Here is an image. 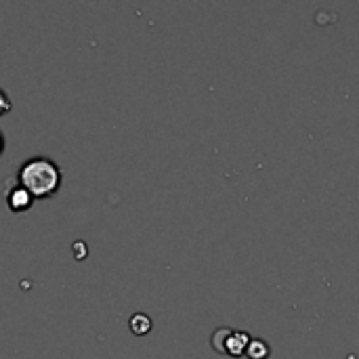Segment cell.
Instances as JSON below:
<instances>
[{"label": "cell", "instance_id": "obj_1", "mask_svg": "<svg viewBox=\"0 0 359 359\" xmlns=\"http://www.w3.org/2000/svg\"><path fill=\"white\" fill-rule=\"evenodd\" d=\"M17 181L23 189L32 194L34 200H46V198H53L61 189L63 172L55 160L38 156V158L25 160L19 166Z\"/></svg>", "mask_w": 359, "mask_h": 359}, {"label": "cell", "instance_id": "obj_2", "mask_svg": "<svg viewBox=\"0 0 359 359\" xmlns=\"http://www.w3.org/2000/svg\"><path fill=\"white\" fill-rule=\"evenodd\" d=\"M4 198H6L8 210H13V212H25V210H29L32 204H34L32 194H29L27 189H23L19 183L13 185V187H8L6 194H4Z\"/></svg>", "mask_w": 359, "mask_h": 359}, {"label": "cell", "instance_id": "obj_3", "mask_svg": "<svg viewBox=\"0 0 359 359\" xmlns=\"http://www.w3.org/2000/svg\"><path fill=\"white\" fill-rule=\"evenodd\" d=\"M250 343V334L244 330H231L225 343V355L229 358H242L246 353V347Z\"/></svg>", "mask_w": 359, "mask_h": 359}, {"label": "cell", "instance_id": "obj_4", "mask_svg": "<svg viewBox=\"0 0 359 359\" xmlns=\"http://www.w3.org/2000/svg\"><path fill=\"white\" fill-rule=\"evenodd\" d=\"M128 328H130V332H133L135 337H145L147 332H151L154 322H151V318H149L147 313L137 311V313H133V316H130V320H128Z\"/></svg>", "mask_w": 359, "mask_h": 359}, {"label": "cell", "instance_id": "obj_5", "mask_svg": "<svg viewBox=\"0 0 359 359\" xmlns=\"http://www.w3.org/2000/svg\"><path fill=\"white\" fill-rule=\"evenodd\" d=\"M248 359H269L271 355V347L261 341V339H250L248 347H246V353H244Z\"/></svg>", "mask_w": 359, "mask_h": 359}, {"label": "cell", "instance_id": "obj_6", "mask_svg": "<svg viewBox=\"0 0 359 359\" xmlns=\"http://www.w3.org/2000/svg\"><path fill=\"white\" fill-rule=\"evenodd\" d=\"M231 330H233V328H217V330L212 332L210 345H212V349H215L217 353L225 355V343H227V337L231 334Z\"/></svg>", "mask_w": 359, "mask_h": 359}, {"label": "cell", "instance_id": "obj_7", "mask_svg": "<svg viewBox=\"0 0 359 359\" xmlns=\"http://www.w3.org/2000/svg\"><path fill=\"white\" fill-rule=\"evenodd\" d=\"M6 111H11V99H8V95L0 88V116H4Z\"/></svg>", "mask_w": 359, "mask_h": 359}, {"label": "cell", "instance_id": "obj_8", "mask_svg": "<svg viewBox=\"0 0 359 359\" xmlns=\"http://www.w3.org/2000/svg\"><path fill=\"white\" fill-rule=\"evenodd\" d=\"M2 151H4V135L0 130V156H2Z\"/></svg>", "mask_w": 359, "mask_h": 359}]
</instances>
